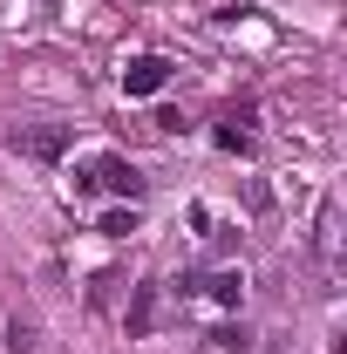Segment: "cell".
<instances>
[{
    "mask_svg": "<svg viewBox=\"0 0 347 354\" xmlns=\"http://www.w3.org/2000/svg\"><path fill=\"white\" fill-rule=\"evenodd\" d=\"M313 252L327 272H341V198H320V218H313Z\"/></svg>",
    "mask_w": 347,
    "mask_h": 354,
    "instance_id": "1",
    "label": "cell"
},
{
    "mask_svg": "<svg viewBox=\"0 0 347 354\" xmlns=\"http://www.w3.org/2000/svg\"><path fill=\"white\" fill-rule=\"evenodd\" d=\"M164 82H171V62H164V55H130V68H123V95H157Z\"/></svg>",
    "mask_w": 347,
    "mask_h": 354,
    "instance_id": "2",
    "label": "cell"
},
{
    "mask_svg": "<svg viewBox=\"0 0 347 354\" xmlns=\"http://www.w3.org/2000/svg\"><path fill=\"white\" fill-rule=\"evenodd\" d=\"M82 184H109L116 198H143V177H136V164H123V157H102L95 177H82Z\"/></svg>",
    "mask_w": 347,
    "mask_h": 354,
    "instance_id": "3",
    "label": "cell"
},
{
    "mask_svg": "<svg viewBox=\"0 0 347 354\" xmlns=\"http://www.w3.org/2000/svg\"><path fill=\"white\" fill-rule=\"evenodd\" d=\"M21 150H28V157H41V164H55V157L68 150V130H62V123H48V130H28V136H21Z\"/></svg>",
    "mask_w": 347,
    "mask_h": 354,
    "instance_id": "4",
    "label": "cell"
},
{
    "mask_svg": "<svg viewBox=\"0 0 347 354\" xmlns=\"http://www.w3.org/2000/svg\"><path fill=\"white\" fill-rule=\"evenodd\" d=\"M245 123H252V116H225V123L212 130V143L232 150V157H252V130H245Z\"/></svg>",
    "mask_w": 347,
    "mask_h": 354,
    "instance_id": "5",
    "label": "cell"
},
{
    "mask_svg": "<svg viewBox=\"0 0 347 354\" xmlns=\"http://www.w3.org/2000/svg\"><path fill=\"white\" fill-rule=\"evenodd\" d=\"M198 293H205V300H218V307H238V293H245V279H238V272L225 266V272H212V279H205Z\"/></svg>",
    "mask_w": 347,
    "mask_h": 354,
    "instance_id": "6",
    "label": "cell"
},
{
    "mask_svg": "<svg viewBox=\"0 0 347 354\" xmlns=\"http://www.w3.org/2000/svg\"><path fill=\"white\" fill-rule=\"evenodd\" d=\"M157 320V286H136V307H130V334H150Z\"/></svg>",
    "mask_w": 347,
    "mask_h": 354,
    "instance_id": "7",
    "label": "cell"
},
{
    "mask_svg": "<svg viewBox=\"0 0 347 354\" xmlns=\"http://www.w3.org/2000/svg\"><path fill=\"white\" fill-rule=\"evenodd\" d=\"M7 348H14V354L35 348V320H7Z\"/></svg>",
    "mask_w": 347,
    "mask_h": 354,
    "instance_id": "8",
    "label": "cell"
},
{
    "mask_svg": "<svg viewBox=\"0 0 347 354\" xmlns=\"http://www.w3.org/2000/svg\"><path fill=\"white\" fill-rule=\"evenodd\" d=\"M212 341H218L225 354H245V348H252V334H245V327H218Z\"/></svg>",
    "mask_w": 347,
    "mask_h": 354,
    "instance_id": "9",
    "label": "cell"
},
{
    "mask_svg": "<svg viewBox=\"0 0 347 354\" xmlns=\"http://www.w3.org/2000/svg\"><path fill=\"white\" fill-rule=\"evenodd\" d=\"M102 232H109V239H123V232H136V212H102Z\"/></svg>",
    "mask_w": 347,
    "mask_h": 354,
    "instance_id": "10",
    "label": "cell"
}]
</instances>
